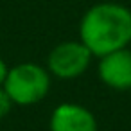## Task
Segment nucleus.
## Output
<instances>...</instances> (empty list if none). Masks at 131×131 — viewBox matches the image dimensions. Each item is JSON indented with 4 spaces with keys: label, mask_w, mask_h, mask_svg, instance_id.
Returning a JSON list of instances; mask_svg holds the SVG:
<instances>
[{
    "label": "nucleus",
    "mask_w": 131,
    "mask_h": 131,
    "mask_svg": "<svg viewBox=\"0 0 131 131\" xmlns=\"http://www.w3.org/2000/svg\"><path fill=\"white\" fill-rule=\"evenodd\" d=\"M79 41L93 58L131 45V9L124 4L104 0L90 6L79 22Z\"/></svg>",
    "instance_id": "f257e3e1"
},
{
    "label": "nucleus",
    "mask_w": 131,
    "mask_h": 131,
    "mask_svg": "<svg viewBox=\"0 0 131 131\" xmlns=\"http://www.w3.org/2000/svg\"><path fill=\"white\" fill-rule=\"evenodd\" d=\"M4 90L16 106H32L43 101L50 90V72L32 61H24L9 68Z\"/></svg>",
    "instance_id": "f03ea898"
},
{
    "label": "nucleus",
    "mask_w": 131,
    "mask_h": 131,
    "mask_svg": "<svg viewBox=\"0 0 131 131\" xmlns=\"http://www.w3.org/2000/svg\"><path fill=\"white\" fill-rule=\"evenodd\" d=\"M92 59V52L79 40H68L58 43L49 52L47 70L50 72V75L61 81H72L81 77L88 70Z\"/></svg>",
    "instance_id": "7ed1b4c3"
},
{
    "label": "nucleus",
    "mask_w": 131,
    "mask_h": 131,
    "mask_svg": "<svg viewBox=\"0 0 131 131\" xmlns=\"http://www.w3.org/2000/svg\"><path fill=\"white\" fill-rule=\"evenodd\" d=\"M99 79L111 90H131V49H120L99 58Z\"/></svg>",
    "instance_id": "20e7f679"
},
{
    "label": "nucleus",
    "mask_w": 131,
    "mask_h": 131,
    "mask_svg": "<svg viewBox=\"0 0 131 131\" xmlns=\"http://www.w3.org/2000/svg\"><path fill=\"white\" fill-rule=\"evenodd\" d=\"M50 131H99L95 115L75 102H63L59 104L49 122Z\"/></svg>",
    "instance_id": "39448f33"
},
{
    "label": "nucleus",
    "mask_w": 131,
    "mask_h": 131,
    "mask_svg": "<svg viewBox=\"0 0 131 131\" xmlns=\"http://www.w3.org/2000/svg\"><path fill=\"white\" fill-rule=\"evenodd\" d=\"M13 106H15V102L11 101V97L7 95V92L2 86V88H0V120H4L9 115V111H11Z\"/></svg>",
    "instance_id": "423d86ee"
},
{
    "label": "nucleus",
    "mask_w": 131,
    "mask_h": 131,
    "mask_svg": "<svg viewBox=\"0 0 131 131\" xmlns=\"http://www.w3.org/2000/svg\"><path fill=\"white\" fill-rule=\"evenodd\" d=\"M7 72H9V67H7V63L0 58V88L4 86V83H6V77H7Z\"/></svg>",
    "instance_id": "0eeeda50"
}]
</instances>
